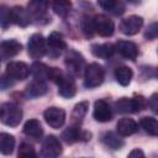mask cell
Wrapping results in <instances>:
<instances>
[{
  "label": "cell",
  "instance_id": "cell-26",
  "mask_svg": "<svg viewBox=\"0 0 158 158\" xmlns=\"http://www.w3.org/2000/svg\"><path fill=\"white\" fill-rule=\"evenodd\" d=\"M102 143L111 149H120L125 144L122 138H120V136L115 132H106L102 136Z\"/></svg>",
  "mask_w": 158,
  "mask_h": 158
},
{
  "label": "cell",
  "instance_id": "cell-25",
  "mask_svg": "<svg viewBox=\"0 0 158 158\" xmlns=\"http://www.w3.org/2000/svg\"><path fill=\"white\" fill-rule=\"evenodd\" d=\"M15 148V137L6 132H0V153L11 154Z\"/></svg>",
  "mask_w": 158,
  "mask_h": 158
},
{
  "label": "cell",
  "instance_id": "cell-1",
  "mask_svg": "<svg viewBox=\"0 0 158 158\" xmlns=\"http://www.w3.org/2000/svg\"><path fill=\"white\" fill-rule=\"evenodd\" d=\"M22 120V110L14 102H5L0 105V122L6 126L15 127Z\"/></svg>",
  "mask_w": 158,
  "mask_h": 158
},
{
  "label": "cell",
  "instance_id": "cell-17",
  "mask_svg": "<svg viewBox=\"0 0 158 158\" xmlns=\"http://www.w3.org/2000/svg\"><path fill=\"white\" fill-rule=\"evenodd\" d=\"M22 49V44L16 40H6L0 42V56L2 58H11L17 56Z\"/></svg>",
  "mask_w": 158,
  "mask_h": 158
},
{
  "label": "cell",
  "instance_id": "cell-30",
  "mask_svg": "<svg viewBox=\"0 0 158 158\" xmlns=\"http://www.w3.org/2000/svg\"><path fill=\"white\" fill-rule=\"evenodd\" d=\"M81 32L86 38H91L95 35V27H94V17H90L89 15H85L80 21Z\"/></svg>",
  "mask_w": 158,
  "mask_h": 158
},
{
  "label": "cell",
  "instance_id": "cell-13",
  "mask_svg": "<svg viewBox=\"0 0 158 158\" xmlns=\"http://www.w3.org/2000/svg\"><path fill=\"white\" fill-rule=\"evenodd\" d=\"M115 51L123 58L135 60L138 56V47L132 41H118L115 44Z\"/></svg>",
  "mask_w": 158,
  "mask_h": 158
},
{
  "label": "cell",
  "instance_id": "cell-10",
  "mask_svg": "<svg viewBox=\"0 0 158 158\" xmlns=\"http://www.w3.org/2000/svg\"><path fill=\"white\" fill-rule=\"evenodd\" d=\"M143 26V19L137 15H131L120 22V31L126 36H133Z\"/></svg>",
  "mask_w": 158,
  "mask_h": 158
},
{
  "label": "cell",
  "instance_id": "cell-18",
  "mask_svg": "<svg viewBox=\"0 0 158 158\" xmlns=\"http://www.w3.org/2000/svg\"><path fill=\"white\" fill-rule=\"evenodd\" d=\"M30 15L27 12L26 9H23L22 6H14L11 9V22H14L15 25L20 26V27H26L30 23Z\"/></svg>",
  "mask_w": 158,
  "mask_h": 158
},
{
  "label": "cell",
  "instance_id": "cell-28",
  "mask_svg": "<svg viewBox=\"0 0 158 158\" xmlns=\"http://www.w3.org/2000/svg\"><path fill=\"white\" fill-rule=\"evenodd\" d=\"M88 109H89L88 101H80L79 104H77L74 106V109L72 111V120H73V122H75V125H79L83 121Z\"/></svg>",
  "mask_w": 158,
  "mask_h": 158
},
{
  "label": "cell",
  "instance_id": "cell-7",
  "mask_svg": "<svg viewBox=\"0 0 158 158\" xmlns=\"http://www.w3.org/2000/svg\"><path fill=\"white\" fill-rule=\"evenodd\" d=\"M60 154H62V144L59 139L53 135L47 136L42 142L41 156L44 158H56Z\"/></svg>",
  "mask_w": 158,
  "mask_h": 158
},
{
  "label": "cell",
  "instance_id": "cell-9",
  "mask_svg": "<svg viewBox=\"0 0 158 158\" xmlns=\"http://www.w3.org/2000/svg\"><path fill=\"white\" fill-rule=\"evenodd\" d=\"M43 117L48 126H51L52 128H59L65 122V111L60 107L52 106L43 112Z\"/></svg>",
  "mask_w": 158,
  "mask_h": 158
},
{
  "label": "cell",
  "instance_id": "cell-31",
  "mask_svg": "<svg viewBox=\"0 0 158 158\" xmlns=\"http://www.w3.org/2000/svg\"><path fill=\"white\" fill-rule=\"evenodd\" d=\"M11 23V9L2 5L0 6V27L6 30Z\"/></svg>",
  "mask_w": 158,
  "mask_h": 158
},
{
  "label": "cell",
  "instance_id": "cell-37",
  "mask_svg": "<svg viewBox=\"0 0 158 158\" xmlns=\"http://www.w3.org/2000/svg\"><path fill=\"white\" fill-rule=\"evenodd\" d=\"M128 2H131V4H138L139 2V0H127Z\"/></svg>",
  "mask_w": 158,
  "mask_h": 158
},
{
  "label": "cell",
  "instance_id": "cell-32",
  "mask_svg": "<svg viewBox=\"0 0 158 158\" xmlns=\"http://www.w3.org/2000/svg\"><path fill=\"white\" fill-rule=\"evenodd\" d=\"M17 154L21 158H33V157H36V151H35V148H33L32 144L23 142V143L20 144V148H19V153Z\"/></svg>",
  "mask_w": 158,
  "mask_h": 158
},
{
  "label": "cell",
  "instance_id": "cell-4",
  "mask_svg": "<svg viewBox=\"0 0 158 158\" xmlns=\"http://www.w3.org/2000/svg\"><path fill=\"white\" fill-rule=\"evenodd\" d=\"M64 64L69 72L70 75H74V77H79L84 73V69H85V59L84 57L74 51V49H69L68 53L65 54V58H64Z\"/></svg>",
  "mask_w": 158,
  "mask_h": 158
},
{
  "label": "cell",
  "instance_id": "cell-36",
  "mask_svg": "<svg viewBox=\"0 0 158 158\" xmlns=\"http://www.w3.org/2000/svg\"><path fill=\"white\" fill-rule=\"evenodd\" d=\"M128 157H131V158H138V157H139V158H143V157H144V153H143L141 149L136 148V149H133V151L130 152Z\"/></svg>",
  "mask_w": 158,
  "mask_h": 158
},
{
  "label": "cell",
  "instance_id": "cell-5",
  "mask_svg": "<svg viewBox=\"0 0 158 158\" xmlns=\"http://www.w3.org/2000/svg\"><path fill=\"white\" fill-rule=\"evenodd\" d=\"M46 47H47L46 53H48V56L51 58H57L67 48V43L64 41L63 35L54 31L48 36V38L46 41Z\"/></svg>",
  "mask_w": 158,
  "mask_h": 158
},
{
  "label": "cell",
  "instance_id": "cell-12",
  "mask_svg": "<svg viewBox=\"0 0 158 158\" xmlns=\"http://www.w3.org/2000/svg\"><path fill=\"white\" fill-rule=\"evenodd\" d=\"M62 139L67 143V144H73L78 141H88L90 139V133L88 132H83L80 128H79V125H72V126H68L63 132H62Z\"/></svg>",
  "mask_w": 158,
  "mask_h": 158
},
{
  "label": "cell",
  "instance_id": "cell-16",
  "mask_svg": "<svg viewBox=\"0 0 158 158\" xmlns=\"http://www.w3.org/2000/svg\"><path fill=\"white\" fill-rule=\"evenodd\" d=\"M57 85H58V93L63 98H67V99L73 98L75 95V93H77L75 81H74V79L70 75L68 77V75L63 74V77L57 83Z\"/></svg>",
  "mask_w": 158,
  "mask_h": 158
},
{
  "label": "cell",
  "instance_id": "cell-34",
  "mask_svg": "<svg viewBox=\"0 0 158 158\" xmlns=\"http://www.w3.org/2000/svg\"><path fill=\"white\" fill-rule=\"evenodd\" d=\"M118 0H98V4L100 5V7H102L106 11H112L114 7L116 6Z\"/></svg>",
  "mask_w": 158,
  "mask_h": 158
},
{
  "label": "cell",
  "instance_id": "cell-22",
  "mask_svg": "<svg viewBox=\"0 0 158 158\" xmlns=\"http://www.w3.org/2000/svg\"><path fill=\"white\" fill-rule=\"evenodd\" d=\"M132 77H133V72L130 67L121 65V67H117L115 69V79L122 86H127L131 83Z\"/></svg>",
  "mask_w": 158,
  "mask_h": 158
},
{
  "label": "cell",
  "instance_id": "cell-8",
  "mask_svg": "<svg viewBox=\"0 0 158 158\" xmlns=\"http://www.w3.org/2000/svg\"><path fill=\"white\" fill-rule=\"evenodd\" d=\"M94 27H95V33H99L101 37H110L115 31L114 21L104 14L96 15L94 17Z\"/></svg>",
  "mask_w": 158,
  "mask_h": 158
},
{
  "label": "cell",
  "instance_id": "cell-33",
  "mask_svg": "<svg viewBox=\"0 0 158 158\" xmlns=\"http://www.w3.org/2000/svg\"><path fill=\"white\" fill-rule=\"evenodd\" d=\"M157 36H158V23L153 22L147 27V30L144 32V38L149 40V41H153V40L157 38Z\"/></svg>",
  "mask_w": 158,
  "mask_h": 158
},
{
  "label": "cell",
  "instance_id": "cell-21",
  "mask_svg": "<svg viewBox=\"0 0 158 158\" xmlns=\"http://www.w3.org/2000/svg\"><path fill=\"white\" fill-rule=\"evenodd\" d=\"M23 133L33 139H38L42 137L43 135V128L42 125L38 120L36 118H31L28 121H26V123L23 125Z\"/></svg>",
  "mask_w": 158,
  "mask_h": 158
},
{
  "label": "cell",
  "instance_id": "cell-14",
  "mask_svg": "<svg viewBox=\"0 0 158 158\" xmlns=\"http://www.w3.org/2000/svg\"><path fill=\"white\" fill-rule=\"evenodd\" d=\"M49 1L48 0H30L27 4V12L31 19L33 20H41L44 17L48 10Z\"/></svg>",
  "mask_w": 158,
  "mask_h": 158
},
{
  "label": "cell",
  "instance_id": "cell-2",
  "mask_svg": "<svg viewBox=\"0 0 158 158\" xmlns=\"http://www.w3.org/2000/svg\"><path fill=\"white\" fill-rule=\"evenodd\" d=\"M147 106V101L143 96H135V98H121L115 102V107L121 114H136Z\"/></svg>",
  "mask_w": 158,
  "mask_h": 158
},
{
  "label": "cell",
  "instance_id": "cell-15",
  "mask_svg": "<svg viewBox=\"0 0 158 158\" xmlns=\"http://www.w3.org/2000/svg\"><path fill=\"white\" fill-rule=\"evenodd\" d=\"M93 116L99 122H107L112 118V110L105 100H96L94 104Z\"/></svg>",
  "mask_w": 158,
  "mask_h": 158
},
{
  "label": "cell",
  "instance_id": "cell-27",
  "mask_svg": "<svg viewBox=\"0 0 158 158\" xmlns=\"http://www.w3.org/2000/svg\"><path fill=\"white\" fill-rule=\"evenodd\" d=\"M49 67L46 65L44 63L41 62H35L31 65L30 72L32 73V75L35 77V79H41V80H46L49 77Z\"/></svg>",
  "mask_w": 158,
  "mask_h": 158
},
{
  "label": "cell",
  "instance_id": "cell-3",
  "mask_svg": "<svg viewBox=\"0 0 158 158\" xmlns=\"http://www.w3.org/2000/svg\"><path fill=\"white\" fill-rule=\"evenodd\" d=\"M105 78L104 68L99 63H90L84 69V85L89 89L96 88L102 84Z\"/></svg>",
  "mask_w": 158,
  "mask_h": 158
},
{
  "label": "cell",
  "instance_id": "cell-19",
  "mask_svg": "<svg viewBox=\"0 0 158 158\" xmlns=\"http://www.w3.org/2000/svg\"><path fill=\"white\" fill-rule=\"evenodd\" d=\"M48 91L47 84L44 80L35 79L26 86V95L28 98H40L43 96Z\"/></svg>",
  "mask_w": 158,
  "mask_h": 158
},
{
  "label": "cell",
  "instance_id": "cell-6",
  "mask_svg": "<svg viewBox=\"0 0 158 158\" xmlns=\"http://www.w3.org/2000/svg\"><path fill=\"white\" fill-rule=\"evenodd\" d=\"M27 52L28 56L33 59H40L46 54L47 52L46 40L41 33H33L30 37L27 43Z\"/></svg>",
  "mask_w": 158,
  "mask_h": 158
},
{
  "label": "cell",
  "instance_id": "cell-11",
  "mask_svg": "<svg viewBox=\"0 0 158 158\" xmlns=\"http://www.w3.org/2000/svg\"><path fill=\"white\" fill-rule=\"evenodd\" d=\"M30 73V67L23 62H10L6 65V75L14 80H25Z\"/></svg>",
  "mask_w": 158,
  "mask_h": 158
},
{
  "label": "cell",
  "instance_id": "cell-20",
  "mask_svg": "<svg viewBox=\"0 0 158 158\" xmlns=\"http://www.w3.org/2000/svg\"><path fill=\"white\" fill-rule=\"evenodd\" d=\"M116 128H117V133L120 136H131V135L137 132L138 125L136 123L135 120L128 118V117H123V118L118 120Z\"/></svg>",
  "mask_w": 158,
  "mask_h": 158
},
{
  "label": "cell",
  "instance_id": "cell-35",
  "mask_svg": "<svg viewBox=\"0 0 158 158\" xmlns=\"http://www.w3.org/2000/svg\"><path fill=\"white\" fill-rule=\"evenodd\" d=\"M147 105L149 106V109H151L154 114L158 112V94H157V93H154V94L148 99Z\"/></svg>",
  "mask_w": 158,
  "mask_h": 158
},
{
  "label": "cell",
  "instance_id": "cell-24",
  "mask_svg": "<svg viewBox=\"0 0 158 158\" xmlns=\"http://www.w3.org/2000/svg\"><path fill=\"white\" fill-rule=\"evenodd\" d=\"M52 10L54 11V14L57 16L65 19L72 10V2H70V0H53Z\"/></svg>",
  "mask_w": 158,
  "mask_h": 158
},
{
  "label": "cell",
  "instance_id": "cell-23",
  "mask_svg": "<svg viewBox=\"0 0 158 158\" xmlns=\"http://www.w3.org/2000/svg\"><path fill=\"white\" fill-rule=\"evenodd\" d=\"M91 53L99 58H110L115 53V46L111 43H102V44H93Z\"/></svg>",
  "mask_w": 158,
  "mask_h": 158
},
{
  "label": "cell",
  "instance_id": "cell-29",
  "mask_svg": "<svg viewBox=\"0 0 158 158\" xmlns=\"http://www.w3.org/2000/svg\"><path fill=\"white\" fill-rule=\"evenodd\" d=\"M142 128L151 136H157L158 135V122L154 117H151V116H146V117H142L141 121H139Z\"/></svg>",
  "mask_w": 158,
  "mask_h": 158
}]
</instances>
